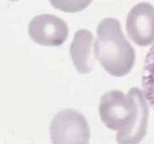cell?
Listing matches in <instances>:
<instances>
[{
	"instance_id": "cell-9",
	"label": "cell",
	"mask_w": 154,
	"mask_h": 144,
	"mask_svg": "<svg viewBox=\"0 0 154 144\" xmlns=\"http://www.w3.org/2000/svg\"><path fill=\"white\" fill-rule=\"evenodd\" d=\"M9 1H11V2H16V1H19V0H9Z\"/></svg>"
},
{
	"instance_id": "cell-7",
	"label": "cell",
	"mask_w": 154,
	"mask_h": 144,
	"mask_svg": "<svg viewBox=\"0 0 154 144\" xmlns=\"http://www.w3.org/2000/svg\"><path fill=\"white\" fill-rule=\"evenodd\" d=\"M142 88L145 99L154 110V44L145 58Z\"/></svg>"
},
{
	"instance_id": "cell-6",
	"label": "cell",
	"mask_w": 154,
	"mask_h": 144,
	"mask_svg": "<svg viewBox=\"0 0 154 144\" xmlns=\"http://www.w3.org/2000/svg\"><path fill=\"white\" fill-rule=\"evenodd\" d=\"M93 41V34L87 30H79L74 35L70 53L73 64L80 74H88L94 66L92 53Z\"/></svg>"
},
{
	"instance_id": "cell-3",
	"label": "cell",
	"mask_w": 154,
	"mask_h": 144,
	"mask_svg": "<svg viewBox=\"0 0 154 144\" xmlns=\"http://www.w3.org/2000/svg\"><path fill=\"white\" fill-rule=\"evenodd\" d=\"M90 132L87 121L78 111L64 110L51 124V139L54 143H88Z\"/></svg>"
},
{
	"instance_id": "cell-8",
	"label": "cell",
	"mask_w": 154,
	"mask_h": 144,
	"mask_svg": "<svg viewBox=\"0 0 154 144\" xmlns=\"http://www.w3.org/2000/svg\"><path fill=\"white\" fill-rule=\"evenodd\" d=\"M51 4L63 12L77 13L86 8L92 0H49Z\"/></svg>"
},
{
	"instance_id": "cell-4",
	"label": "cell",
	"mask_w": 154,
	"mask_h": 144,
	"mask_svg": "<svg viewBox=\"0 0 154 144\" xmlns=\"http://www.w3.org/2000/svg\"><path fill=\"white\" fill-rule=\"evenodd\" d=\"M29 35L37 44L45 46H58L68 36L67 24L52 14H40L34 17L29 25Z\"/></svg>"
},
{
	"instance_id": "cell-1",
	"label": "cell",
	"mask_w": 154,
	"mask_h": 144,
	"mask_svg": "<svg viewBox=\"0 0 154 144\" xmlns=\"http://www.w3.org/2000/svg\"><path fill=\"white\" fill-rule=\"evenodd\" d=\"M100 115L107 127L116 131L119 143H138L146 135L148 106L137 88H132L127 95L113 90L103 95Z\"/></svg>"
},
{
	"instance_id": "cell-5",
	"label": "cell",
	"mask_w": 154,
	"mask_h": 144,
	"mask_svg": "<svg viewBox=\"0 0 154 144\" xmlns=\"http://www.w3.org/2000/svg\"><path fill=\"white\" fill-rule=\"evenodd\" d=\"M126 31L137 45L146 46L154 42V7L148 3L134 6L126 19Z\"/></svg>"
},
{
	"instance_id": "cell-2",
	"label": "cell",
	"mask_w": 154,
	"mask_h": 144,
	"mask_svg": "<svg viewBox=\"0 0 154 144\" xmlns=\"http://www.w3.org/2000/svg\"><path fill=\"white\" fill-rule=\"evenodd\" d=\"M94 52L96 58L112 76H125L135 64L133 47L125 39L120 22L114 18H106L99 24Z\"/></svg>"
}]
</instances>
